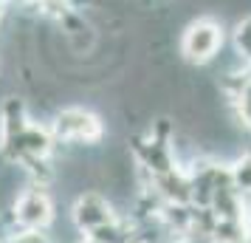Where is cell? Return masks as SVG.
Masks as SVG:
<instances>
[{"instance_id":"1","label":"cell","mask_w":251,"mask_h":243,"mask_svg":"<svg viewBox=\"0 0 251 243\" xmlns=\"http://www.w3.org/2000/svg\"><path fill=\"white\" fill-rule=\"evenodd\" d=\"M220 46H223V26L212 17H201V20L189 23L181 37L183 59L195 62V65H206L209 59H215Z\"/></svg>"},{"instance_id":"2","label":"cell","mask_w":251,"mask_h":243,"mask_svg":"<svg viewBox=\"0 0 251 243\" xmlns=\"http://www.w3.org/2000/svg\"><path fill=\"white\" fill-rule=\"evenodd\" d=\"M14 226L28 232H46V226L54 220V204L43 187H28L12 204Z\"/></svg>"},{"instance_id":"3","label":"cell","mask_w":251,"mask_h":243,"mask_svg":"<svg viewBox=\"0 0 251 243\" xmlns=\"http://www.w3.org/2000/svg\"><path fill=\"white\" fill-rule=\"evenodd\" d=\"M51 133L57 141H99L102 139V122L99 116H93L91 110H82V108H65L59 110Z\"/></svg>"},{"instance_id":"4","label":"cell","mask_w":251,"mask_h":243,"mask_svg":"<svg viewBox=\"0 0 251 243\" xmlns=\"http://www.w3.org/2000/svg\"><path fill=\"white\" fill-rule=\"evenodd\" d=\"M71 218H74V226L79 232H93L99 226H104V223H113L116 215H113L110 201H104L99 192H82L76 198V204H74Z\"/></svg>"},{"instance_id":"5","label":"cell","mask_w":251,"mask_h":243,"mask_svg":"<svg viewBox=\"0 0 251 243\" xmlns=\"http://www.w3.org/2000/svg\"><path fill=\"white\" fill-rule=\"evenodd\" d=\"M228 175H231V187L240 192V198L251 195V153L240 156L237 162L228 167Z\"/></svg>"},{"instance_id":"6","label":"cell","mask_w":251,"mask_h":243,"mask_svg":"<svg viewBox=\"0 0 251 243\" xmlns=\"http://www.w3.org/2000/svg\"><path fill=\"white\" fill-rule=\"evenodd\" d=\"M234 48H237L240 57L251 65V17L240 20L237 28H234Z\"/></svg>"},{"instance_id":"7","label":"cell","mask_w":251,"mask_h":243,"mask_svg":"<svg viewBox=\"0 0 251 243\" xmlns=\"http://www.w3.org/2000/svg\"><path fill=\"white\" fill-rule=\"evenodd\" d=\"M234 105H237V116L243 125H249L251 128V77L246 80V85H243V91L237 93V99H234Z\"/></svg>"},{"instance_id":"8","label":"cell","mask_w":251,"mask_h":243,"mask_svg":"<svg viewBox=\"0 0 251 243\" xmlns=\"http://www.w3.org/2000/svg\"><path fill=\"white\" fill-rule=\"evenodd\" d=\"M3 243H48V235L46 232H28V229H20V235L14 232L9 235Z\"/></svg>"},{"instance_id":"9","label":"cell","mask_w":251,"mask_h":243,"mask_svg":"<svg viewBox=\"0 0 251 243\" xmlns=\"http://www.w3.org/2000/svg\"><path fill=\"white\" fill-rule=\"evenodd\" d=\"M3 12H6V0H0V17H3Z\"/></svg>"},{"instance_id":"10","label":"cell","mask_w":251,"mask_h":243,"mask_svg":"<svg viewBox=\"0 0 251 243\" xmlns=\"http://www.w3.org/2000/svg\"><path fill=\"white\" fill-rule=\"evenodd\" d=\"M82 243H99V241H93V238H85V241H82Z\"/></svg>"}]
</instances>
